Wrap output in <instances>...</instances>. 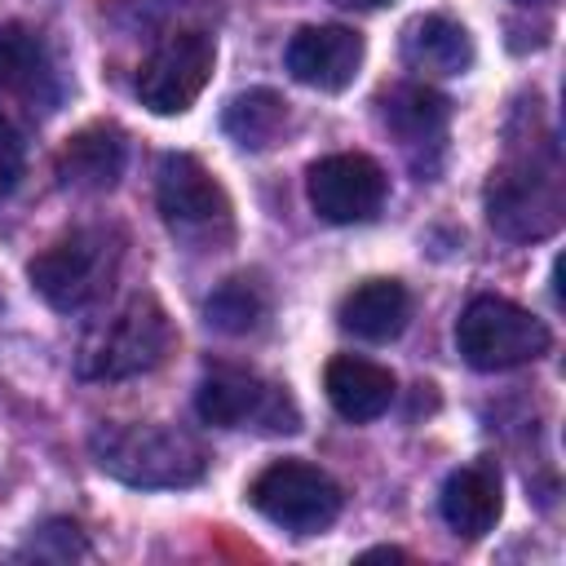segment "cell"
<instances>
[{"label": "cell", "instance_id": "obj_6", "mask_svg": "<svg viewBox=\"0 0 566 566\" xmlns=\"http://www.w3.org/2000/svg\"><path fill=\"white\" fill-rule=\"evenodd\" d=\"M248 500L261 517H270L274 526L292 531V535H314L323 526L336 522L340 513V486L318 469V464H305V460H274L265 464L252 486H248Z\"/></svg>", "mask_w": 566, "mask_h": 566}, {"label": "cell", "instance_id": "obj_7", "mask_svg": "<svg viewBox=\"0 0 566 566\" xmlns=\"http://www.w3.org/2000/svg\"><path fill=\"white\" fill-rule=\"evenodd\" d=\"M212 66H217V44L208 31H172L137 66V97L155 115H181L208 88Z\"/></svg>", "mask_w": 566, "mask_h": 566}, {"label": "cell", "instance_id": "obj_11", "mask_svg": "<svg viewBox=\"0 0 566 566\" xmlns=\"http://www.w3.org/2000/svg\"><path fill=\"white\" fill-rule=\"evenodd\" d=\"M363 66V35L354 27H336V22H318V27H301L287 40V71L292 80L318 88V93H340L354 84Z\"/></svg>", "mask_w": 566, "mask_h": 566}, {"label": "cell", "instance_id": "obj_4", "mask_svg": "<svg viewBox=\"0 0 566 566\" xmlns=\"http://www.w3.org/2000/svg\"><path fill=\"white\" fill-rule=\"evenodd\" d=\"M119 270V239L102 226H80L53 239L31 261V283L53 310H84L93 305Z\"/></svg>", "mask_w": 566, "mask_h": 566}, {"label": "cell", "instance_id": "obj_19", "mask_svg": "<svg viewBox=\"0 0 566 566\" xmlns=\"http://www.w3.org/2000/svg\"><path fill=\"white\" fill-rule=\"evenodd\" d=\"M49 75V53L35 31L9 22L0 27V93H31Z\"/></svg>", "mask_w": 566, "mask_h": 566}, {"label": "cell", "instance_id": "obj_2", "mask_svg": "<svg viewBox=\"0 0 566 566\" xmlns=\"http://www.w3.org/2000/svg\"><path fill=\"white\" fill-rule=\"evenodd\" d=\"M177 345V332L168 323V310L155 296H128L111 318H102L80 354H75V371L84 380H128V376H146L155 371Z\"/></svg>", "mask_w": 566, "mask_h": 566}, {"label": "cell", "instance_id": "obj_23", "mask_svg": "<svg viewBox=\"0 0 566 566\" xmlns=\"http://www.w3.org/2000/svg\"><path fill=\"white\" fill-rule=\"evenodd\" d=\"M336 4H345V9H380L389 0H336Z\"/></svg>", "mask_w": 566, "mask_h": 566}, {"label": "cell", "instance_id": "obj_20", "mask_svg": "<svg viewBox=\"0 0 566 566\" xmlns=\"http://www.w3.org/2000/svg\"><path fill=\"white\" fill-rule=\"evenodd\" d=\"M265 318V292L256 279L248 274H234L226 279L212 296H208V323L217 332H230V336H243V332H256Z\"/></svg>", "mask_w": 566, "mask_h": 566}, {"label": "cell", "instance_id": "obj_15", "mask_svg": "<svg viewBox=\"0 0 566 566\" xmlns=\"http://www.w3.org/2000/svg\"><path fill=\"white\" fill-rule=\"evenodd\" d=\"M411 318V296L398 279H367L358 287H349L336 305V323L358 336V340H371V345H385L394 340Z\"/></svg>", "mask_w": 566, "mask_h": 566}, {"label": "cell", "instance_id": "obj_10", "mask_svg": "<svg viewBox=\"0 0 566 566\" xmlns=\"http://www.w3.org/2000/svg\"><path fill=\"white\" fill-rule=\"evenodd\" d=\"M155 199H159L164 221L172 230H186V234H203V230L230 221V199H226L221 181L186 150H172L159 159Z\"/></svg>", "mask_w": 566, "mask_h": 566}, {"label": "cell", "instance_id": "obj_17", "mask_svg": "<svg viewBox=\"0 0 566 566\" xmlns=\"http://www.w3.org/2000/svg\"><path fill=\"white\" fill-rule=\"evenodd\" d=\"M447 97L424 84H398L380 97V119L402 146H429L447 133Z\"/></svg>", "mask_w": 566, "mask_h": 566}, {"label": "cell", "instance_id": "obj_3", "mask_svg": "<svg viewBox=\"0 0 566 566\" xmlns=\"http://www.w3.org/2000/svg\"><path fill=\"white\" fill-rule=\"evenodd\" d=\"M486 221L504 239H544L562 226V177L553 146L544 155L509 159L491 172Z\"/></svg>", "mask_w": 566, "mask_h": 566}, {"label": "cell", "instance_id": "obj_21", "mask_svg": "<svg viewBox=\"0 0 566 566\" xmlns=\"http://www.w3.org/2000/svg\"><path fill=\"white\" fill-rule=\"evenodd\" d=\"M22 168H27V142H22V133L0 115V199L18 186Z\"/></svg>", "mask_w": 566, "mask_h": 566}, {"label": "cell", "instance_id": "obj_1", "mask_svg": "<svg viewBox=\"0 0 566 566\" xmlns=\"http://www.w3.org/2000/svg\"><path fill=\"white\" fill-rule=\"evenodd\" d=\"M88 447H93L97 469L128 486H190L208 469L199 438L177 424H159V420L102 424Z\"/></svg>", "mask_w": 566, "mask_h": 566}, {"label": "cell", "instance_id": "obj_8", "mask_svg": "<svg viewBox=\"0 0 566 566\" xmlns=\"http://www.w3.org/2000/svg\"><path fill=\"white\" fill-rule=\"evenodd\" d=\"M195 411L203 416V424H217V429H243V424H261L265 433H296L301 429L296 402L279 385H265L239 367L208 371L199 380Z\"/></svg>", "mask_w": 566, "mask_h": 566}, {"label": "cell", "instance_id": "obj_12", "mask_svg": "<svg viewBox=\"0 0 566 566\" xmlns=\"http://www.w3.org/2000/svg\"><path fill=\"white\" fill-rule=\"evenodd\" d=\"M438 509H442V522H447L460 539H482V535L500 522V513H504L500 469H495L491 460H478V464L455 469V473L442 482Z\"/></svg>", "mask_w": 566, "mask_h": 566}, {"label": "cell", "instance_id": "obj_14", "mask_svg": "<svg viewBox=\"0 0 566 566\" xmlns=\"http://www.w3.org/2000/svg\"><path fill=\"white\" fill-rule=\"evenodd\" d=\"M128 146L115 124H88L57 150V181L66 190H111L124 172Z\"/></svg>", "mask_w": 566, "mask_h": 566}, {"label": "cell", "instance_id": "obj_13", "mask_svg": "<svg viewBox=\"0 0 566 566\" xmlns=\"http://www.w3.org/2000/svg\"><path fill=\"white\" fill-rule=\"evenodd\" d=\"M323 389H327V402L336 407V416L363 424V420H376L389 411L398 385H394L389 367L358 358V354H336L323 371Z\"/></svg>", "mask_w": 566, "mask_h": 566}, {"label": "cell", "instance_id": "obj_22", "mask_svg": "<svg viewBox=\"0 0 566 566\" xmlns=\"http://www.w3.org/2000/svg\"><path fill=\"white\" fill-rule=\"evenodd\" d=\"M376 557H389V562H394V557H402V553H398V548H367V553H363V562H376Z\"/></svg>", "mask_w": 566, "mask_h": 566}, {"label": "cell", "instance_id": "obj_18", "mask_svg": "<svg viewBox=\"0 0 566 566\" xmlns=\"http://www.w3.org/2000/svg\"><path fill=\"white\" fill-rule=\"evenodd\" d=\"M221 128L243 146V150H270L283 128H287V102L274 88H248L226 106Z\"/></svg>", "mask_w": 566, "mask_h": 566}, {"label": "cell", "instance_id": "obj_5", "mask_svg": "<svg viewBox=\"0 0 566 566\" xmlns=\"http://www.w3.org/2000/svg\"><path fill=\"white\" fill-rule=\"evenodd\" d=\"M455 345L469 367L509 371V367H522V363H535L539 354H548L553 336L531 310H522L504 296H473L455 323Z\"/></svg>", "mask_w": 566, "mask_h": 566}, {"label": "cell", "instance_id": "obj_16", "mask_svg": "<svg viewBox=\"0 0 566 566\" xmlns=\"http://www.w3.org/2000/svg\"><path fill=\"white\" fill-rule=\"evenodd\" d=\"M402 62L420 75H460L473 66V40L460 22L424 13L402 31Z\"/></svg>", "mask_w": 566, "mask_h": 566}, {"label": "cell", "instance_id": "obj_9", "mask_svg": "<svg viewBox=\"0 0 566 566\" xmlns=\"http://www.w3.org/2000/svg\"><path fill=\"white\" fill-rule=\"evenodd\" d=\"M305 195L323 221L358 226L380 212V203L389 195V177L371 155H358V150L323 155L305 172Z\"/></svg>", "mask_w": 566, "mask_h": 566}]
</instances>
